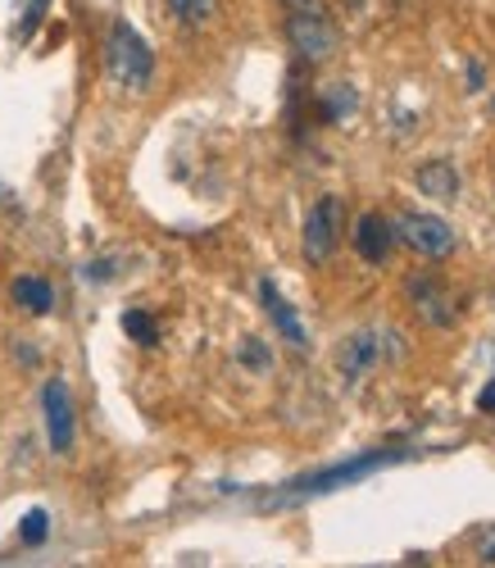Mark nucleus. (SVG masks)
<instances>
[{
    "label": "nucleus",
    "instance_id": "obj_1",
    "mask_svg": "<svg viewBox=\"0 0 495 568\" xmlns=\"http://www.w3.org/2000/svg\"><path fill=\"white\" fill-rule=\"evenodd\" d=\"M282 23H286V41L295 60L305 64H327L336 55V23L327 14L323 0H282Z\"/></svg>",
    "mask_w": 495,
    "mask_h": 568
},
{
    "label": "nucleus",
    "instance_id": "obj_2",
    "mask_svg": "<svg viewBox=\"0 0 495 568\" xmlns=\"http://www.w3.org/2000/svg\"><path fill=\"white\" fill-rule=\"evenodd\" d=\"M105 69L123 91H151L155 82V51L128 19H114L105 32Z\"/></svg>",
    "mask_w": 495,
    "mask_h": 568
},
{
    "label": "nucleus",
    "instance_id": "obj_3",
    "mask_svg": "<svg viewBox=\"0 0 495 568\" xmlns=\"http://www.w3.org/2000/svg\"><path fill=\"white\" fill-rule=\"evenodd\" d=\"M410 455H414V450H401V446H386V450H364V455H360V459H351V464H336V468H323V473H310V478H301V483H291V487H286V496H277L273 505L314 500V496L341 491V487H351V483L368 478V473H377V468L401 464V459H410Z\"/></svg>",
    "mask_w": 495,
    "mask_h": 568
},
{
    "label": "nucleus",
    "instance_id": "obj_4",
    "mask_svg": "<svg viewBox=\"0 0 495 568\" xmlns=\"http://www.w3.org/2000/svg\"><path fill=\"white\" fill-rule=\"evenodd\" d=\"M341 232H345V210H341V196H319L305 214V232H301V251L305 260L319 268L336 255L341 246Z\"/></svg>",
    "mask_w": 495,
    "mask_h": 568
},
{
    "label": "nucleus",
    "instance_id": "obj_5",
    "mask_svg": "<svg viewBox=\"0 0 495 568\" xmlns=\"http://www.w3.org/2000/svg\"><path fill=\"white\" fill-rule=\"evenodd\" d=\"M395 242H405L423 260H445L455 251V227L441 214H405L395 223Z\"/></svg>",
    "mask_w": 495,
    "mask_h": 568
},
{
    "label": "nucleus",
    "instance_id": "obj_6",
    "mask_svg": "<svg viewBox=\"0 0 495 568\" xmlns=\"http://www.w3.org/2000/svg\"><path fill=\"white\" fill-rule=\"evenodd\" d=\"M41 414H46V442H51V450L69 455L73 437H78V409H73L64 377H51V383L41 387Z\"/></svg>",
    "mask_w": 495,
    "mask_h": 568
},
{
    "label": "nucleus",
    "instance_id": "obj_7",
    "mask_svg": "<svg viewBox=\"0 0 495 568\" xmlns=\"http://www.w3.org/2000/svg\"><path fill=\"white\" fill-rule=\"evenodd\" d=\"M260 305H264V314H269L273 327H277V337H282L291 351H310V333H305L301 314H295V305H286V296L273 287L269 277H260Z\"/></svg>",
    "mask_w": 495,
    "mask_h": 568
},
{
    "label": "nucleus",
    "instance_id": "obj_8",
    "mask_svg": "<svg viewBox=\"0 0 495 568\" xmlns=\"http://www.w3.org/2000/svg\"><path fill=\"white\" fill-rule=\"evenodd\" d=\"M382 355H386L382 333H355V337H345V346L336 355L341 377H345V383H360V377H368L382 364Z\"/></svg>",
    "mask_w": 495,
    "mask_h": 568
},
{
    "label": "nucleus",
    "instance_id": "obj_9",
    "mask_svg": "<svg viewBox=\"0 0 495 568\" xmlns=\"http://www.w3.org/2000/svg\"><path fill=\"white\" fill-rule=\"evenodd\" d=\"M355 251H360L364 264H386V255L395 251V223L386 214H377V210L360 214V223H355Z\"/></svg>",
    "mask_w": 495,
    "mask_h": 568
},
{
    "label": "nucleus",
    "instance_id": "obj_10",
    "mask_svg": "<svg viewBox=\"0 0 495 568\" xmlns=\"http://www.w3.org/2000/svg\"><path fill=\"white\" fill-rule=\"evenodd\" d=\"M414 182H418V192L423 196H432V201H441V205H451V201H459V169L451 164V160H427L418 173H414Z\"/></svg>",
    "mask_w": 495,
    "mask_h": 568
},
{
    "label": "nucleus",
    "instance_id": "obj_11",
    "mask_svg": "<svg viewBox=\"0 0 495 568\" xmlns=\"http://www.w3.org/2000/svg\"><path fill=\"white\" fill-rule=\"evenodd\" d=\"M410 296H414V305H418V314L432 323V327H451L455 323V305H451V296H445L441 287H436V277H410Z\"/></svg>",
    "mask_w": 495,
    "mask_h": 568
},
{
    "label": "nucleus",
    "instance_id": "obj_12",
    "mask_svg": "<svg viewBox=\"0 0 495 568\" xmlns=\"http://www.w3.org/2000/svg\"><path fill=\"white\" fill-rule=\"evenodd\" d=\"M10 296H14V305L19 310H28V314H51L55 310V287H51V282H46V277H14V287H10Z\"/></svg>",
    "mask_w": 495,
    "mask_h": 568
},
{
    "label": "nucleus",
    "instance_id": "obj_13",
    "mask_svg": "<svg viewBox=\"0 0 495 568\" xmlns=\"http://www.w3.org/2000/svg\"><path fill=\"white\" fill-rule=\"evenodd\" d=\"M319 105H323V119H327V123H341L345 114H355V110H360V91H355L351 82H332V87L323 91V101H319Z\"/></svg>",
    "mask_w": 495,
    "mask_h": 568
},
{
    "label": "nucleus",
    "instance_id": "obj_14",
    "mask_svg": "<svg viewBox=\"0 0 495 568\" xmlns=\"http://www.w3.org/2000/svg\"><path fill=\"white\" fill-rule=\"evenodd\" d=\"M123 333H128L137 346H155V342H160V323L145 314V310H128V314H123Z\"/></svg>",
    "mask_w": 495,
    "mask_h": 568
},
{
    "label": "nucleus",
    "instance_id": "obj_15",
    "mask_svg": "<svg viewBox=\"0 0 495 568\" xmlns=\"http://www.w3.org/2000/svg\"><path fill=\"white\" fill-rule=\"evenodd\" d=\"M169 10L186 28H205L214 19V0H169Z\"/></svg>",
    "mask_w": 495,
    "mask_h": 568
},
{
    "label": "nucleus",
    "instance_id": "obj_16",
    "mask_svg": "<svg viewBox=\"0 0 495 568\" xmlns=\"http://www.w3.org/2000/svg\"><path fill=\"white\" fill-rule=\"evenodd\" d=\"M46 537H51V514H46V509H28L23 524H19V541L23 546H41Z\"/></svg>",
    "mask_w": 495,
    "mask_h": 568
},
{
    "label": "nucleus",
    "instance_id": "obj_17",
    "mask_svg": "<svg viewBox=\"0 0 495 568\" xmlns=\"http://www.w3.org/2000/svg\"><path fill=\"white\" fill-rule=\"evenodd\" d=\"M46 10H51V0H23V19H19V37L23 41L37 32V23L46 19Z\"/></svg>",
    "mask_w": 495,
    "mask_h": 568
},
{
    "label": "nucleus",
    "instance_id": "obj_18",
    "mask_svg": "<svg viewBox=\"0 0 495 568\" xmlns=\"http://www.w3.org/2000/svg\"><path fill=\"white\" fill-rule=\"evenodd\" d=\"M241 359L251 364V368H269V364H273V359H269V351H264L255 337H245V346H241Z\"/></svg>",
    "mask_w": 495,
    "mask_h": 568
},
{
    "label": "nucleus",
    "instance_id": "obj_19",
    "mask_svg": "<svg viewBox=\"0 0 495 568\" xmlns=\"http://www.w3.org/2000/svg\"><path fill=\"white\" fill-rule=\"evenodd\" d=\"M477 409H482V414H495V377L477 392Z\"/></svg>",
    "mask_w": 495,
    "mask_h": 568
},
{
    "label": "nucleus",
    "instance_id": "obj_20",
    "mask_svg": "<svg viewBox=\"0 0 495 568\" xmlns=\"http://www.w3.org/2000/svg\"><path fill=\"white\" fill-rule=\"evenodd\" d=\"M87 277L105 282V277H114V264H110V260H95V264H87Z\"/></svg>",
    "mask_w": 495,
    "mask_h": 568
},
{
    "label": "nucleus",
    "instance_id": "obj_21",
    "mask_svg": "<svg viewBox=\"0 0 495 568\" xmlns=\"http://www.w3.org/2000/svg\"><path fill=\"white\" fill-rule=\"evenodd\" d=\"M486 87V73H482V64H468V91H482Z\"/></svg>",
    "mask_w": 495,
    "mask_h": 568
},
{
    "label": "nucleus",
    "instance_id": "obj_22",
    "mask_svg": "<svg viewBox=\"0 0 495 568\" xmlns=\"http://www.w3.org/2000/svg\"><path fill=\"white\" fill-rule=\"evenodd\" d=\"M482 559H486V564H495V532L482 541Z\"/></svg>",
    "mask_w": 495,
    "mask_h": 568
}]
</instances>
